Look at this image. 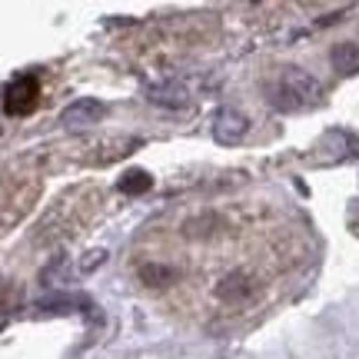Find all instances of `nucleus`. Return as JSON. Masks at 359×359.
<instances>
[{
  "mask_svg": "<svg viewBox=\"0 0 359 359\" xmlns=\"http://www.w3.org/2000/svg\"><path fill=\"white\" fill-rule=\"evenodd\" d=\"M266 103L273 110H280V114H293V110H306V107H316L323 97V87L320 80L306 74V70H299V67H283L276 70L273 77L266 80Z\"/></svg>",
  "mask_w": 359,
  "mask_h": 359,
  "instance_id": "f257e3e1",
  "label": "nucleus"
},
{
  "mask_svg": "<svg viewBox=\"0 0 359 359\" xmlns=\"http://www.w3.org/2000/svg\"><path fill=\"white\" fill-rule=\"evenodd\" d=\"M40 100L37 77H17L4 90V114L7 116H27Z\"/></svg>",
  "mask_w": 359,
  "mask_h": 359,
  "instance_id": "f03ea898",
  "label": "nucleus"
},
{
  "mask_svg": "<svg viewBox=\"0 0 359 359\" xmlns=\"http://www.w3.org/2000/svg\"><path fill=\"white\" fill-rule=\"evenodd\" d=\"M100 120H103V103L93 100V97H80L60 114V123L67 130H87L93 123H100Z\"/></svg>",
  "mask_w": 359,
  "mask_h": 359,
  "instance_id": "7ed1b4c3",
  "label": "nucleus"
},
{
  "mask_svg": "<svg viewBox=\"0 0 359 359\" xmlns=\"http://www.w3.org/2000/svg\"><path fill=\"white\" fill-rule=\"evenodd\" d=\"M253 293H257V283H253V276L243 273V269H233V273H226V276L217 283V299L230 303V306L246 303Z\"/></svg>",
  "mask_w": 359,
  "mask_h": 359,
  "instance_id": "20e7f679",
  "label": "nucleus"
},
{
  "mask_svg": "<svg viewBox=\"0 0 359 359\" xmlns=\"http://www.w3.org/2000/svg\"><path fill=\"white\" fill-rule=\"evenodd\" d=\"M246 130H250V123L240 110H219L217 123H213V140L223 143V147H233L246 137Z\"/></svg>",
  "mask_w": 359,
  "mask_h": 359,
  "instance_id": "39448f33",
  "label": "nucleus"
},
{
  "mask_svg": "<svg viewBox=\"0 0 359 359\" xmlns=\"http://www.w3.org/2000/svg\"><path fill=\"white\" fill-rule=\"evenodd\" d=\"M147 100L156 103V107H167V110H183L190 103V90L177 83V80H167V83H150L147 87Z\"/></svg>",
  "mask_w": 359,
  "mask_h": 359,
  "instance_id": "423d86ee",
  "label": "nucleus"
},
{
  "mask_svg": "<svg viewBox=\"0 0 359 359\" xmlns=\"http://www.w3.org/2000/svg\"><path fill=\"white\" fill-rule=\"evenodd\" d=\"M330 60H333V70L336 74H343V77L359 74V43H353V40L336 43L333 50H330Z\"/></svg>",
  "mask_w": 359,
  "mask_h": 359,
  "instance_id": "0eeeda50",
  "label": "nucleus"
},
{
  "mask_svg": "<svg viewBox=\"0 0 359 359\" xmlns=\"http://www.w3.org/2000/svg\"><path fill=\"white\" fill-rule=\"evenodd\" d=\"M77 306L90 309V299H83V296H47L37 303V309H43V313H80Z\"/></svg>",
  "mask_w": 359,
  "mask_h": 359,
  "instance_id": "6e6552de",
  "label": "nucleus"
},
{
  "mask_svg": "<svg viewBox=\"0 0 359 359\" xmlns=\"http://www.w3.org/2000/svg\"><path fill=\"white\" fill-rule=\"evenodd\" d=\"M116 187H120V193H127V196H140V193H147L154 187V177L147 170H127Z\"/></svg>",
  "mask_w": 359,
  "mask_h": 359,
  "instance_id": "1a4fd4ad",
  "label": "nucleus"
},
{
  "mask_svg": "<svg viewBox=\"0 0 359 359\" xmlns=\"http://www.w3.org/2000/svg\"><path fill=\"white\" fill-rule=\"evenodd\" d=\"M140 280L147 283V286H170V283L177 280V269L167 266V263H143Z\"/></svg>",
  "mask_w": 359,
  "mask_h": 359,
  "instance_id": "9d476101",
  "label": "nucleus"
},
{
  "mask_svg": "<svg viewBox=\"0 0 359 359\" xmlns=\"http://www.w3.org/2000/svg\"><path fill=\"white\" fill-rule=\"evenodd\" d=\"M103 263H107V250H90V253H83V259H80V273H93V269H100Z\"/></svg>",
  "mask_w": 359,
  "mask_h": 359,
  "instance_id": "9b49d317",
  "label": "nucleus"
}]
</instances>
